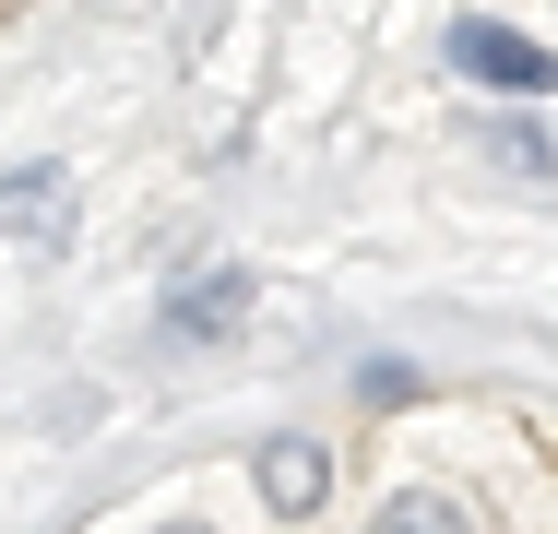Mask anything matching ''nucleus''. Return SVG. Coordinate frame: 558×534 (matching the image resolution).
Returning a JSON list of instances; mask_svg holds the SVG:
<instances>
[{"label":"nucleus","mask_w":558,"mask_h":534,"mask_svg":"<svg viewBox=\"0 0 558 534\" xmlns=\"http://www.w3.org/2000/svg\"><path fill=\"white\" fill-rule=\"evenodd\" d=\"M0 238H12V250H60V238H72V167H60V155H24V167L0 179Z\"/></svg>","instance_id":"f257e3e1"},{"label":"nucleus","mask_w":558,"mask_h":534,"mask_svg":"<svg viewBox=\"0 0 558 534\" xmlns=\"http://www.w3.org/2000/svg\"><path fill=\"white\" fill-rule=\"evenodd\" d=\"M322 487H333V451L322 439H262V499L274 511H322Z\"/></svg>","instance_id":"7ed1b4c3"},{"label":"nucleus","mask_w":558,"mask_h":534,"mask_svg":"<svg viewBox=\"0 0 558 534\" xmlns=\"http://www.w3.org/2000/svg\"><path fill=\"white\" fill-rule=\"evenodd\" d=\"M368 534H475V523H463V499H451V487H392Z\"/></svg>","instance_id":"39448f33"},{"label":"nucleus","mask_w":558,"mask_h":534,"mask_svg":"<svg viewBox=\"0 0 558 534\" xmlns=\"http://www.w3.org/2000/svg\"><path fill=\"white\" fill-rule=\"evenodd\" d=\"M451 60H463L475 84H499V96H547V84H558L547 48H535V36H511V24H487V12H463V24H451Z\"/></svg>","instance_id":"f03ea898"},{"label":"nucleus","mask_w":558,"mask_h":534,"mask_svg":"<svg viewBox=\"0 0 558 534\" xmlns=\"http://www.w3.org/2000/svg\"><path fill=\"white\" fill-rule=\"evenodd\" d=\"M226 320H250V274H203L167 298V344H215Z\"/></svg>","instance_id":"20e7f679"},{"label":"nucleus","mask_w":558,"mask_h":534,"mask_svg":"<svg viewBox=\"0 0 558 534\" xmlns=\"http://www.w3.org/2000/svg\"><path fill=\"white\" fill-rule=\"evenodd\" d=\"M155 534H215V523H155Z\"/></svg>","instance_id":"0eeeda50"},{"label":"nucleus","mask_w":558,"mask_h":534,"mask_svg":"<svg viewBox=\"0 0 558 534\" xmlns=\"http://www.w3.org/2000/svg\"><path fill=\"white\" fill-rule=\"evenodd\" d=\"M475 155H499V167H523V179H547V167H558L547 131H523V119H487V131H475Z\"/></svg>","instance_id":"423d86ee"}]
</instances>
